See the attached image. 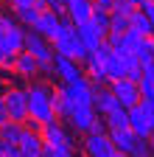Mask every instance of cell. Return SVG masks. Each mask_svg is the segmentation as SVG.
I'll return each mask as SVG.
<instances>
[{
    "instance_id": "obj_1",
    "label": "cell",
    "mask_w": 154,
    "mask_h": 157,
    "mask_svg": "<svg viewBox=\"0 0 154 157\" xmlns=\"http://www.w3.org/2000/svg\"><path fill=\"white\" fill-rule=\"evenodd\" d=\"M56 118L53 109V87L48 82H34L28 84V121L34 124H48Z\"/></svg>"
},
{
    "instance_id": "obj_2",
    "label": "cell",
    "mask_w": 154,
    "mask_h": 157,
    "mask_svg": "<svg viewBox=\"0 0 154 157\" xmlns=\"http://www.w3.org/2000/svg\"><path fill=\"white\" fill-rule=\"evenodd\" d=\"M51 42H53V51L56 53L70 56V59H76V62H87V56H90V48L84 45V39L79 36L76 25L70 23L67 17L62 20V25H59V31H56V36L51 39Z\"/></svg>"
},
{
    "instance_id": "obj_3",
    "label": "cell",
    "mask_w": 154,
    "mask_h": 157,
    "mask_svg": "<svg viewBox=\"0 0 154 157\" xmlns=\"http://www.w3.org/2000/svg\"><path fill=\"white\" fill-rule=\"evenodd\" d=\"M25 51H28L31 56H36L42 73H51V70H53V56H56L53 42H51V39H45L39 31H34V28L25 31Z\"/></svg>"
},
{
    "instance_id": "obj_4",
    "label": "cell",
    "mask_w": 154,
    "mask_h": 157,
    "mask_svg": "<svg viewBox=\"0 0 154 157\" xmlns=\"http://www.w3.org/2000/svg\"><path fill=\"white\" fill-rule=\"evenodd\" d=\"M67 124L81 135H87V132H109L95 107H73V112L67 115Z\"/></svg>"
},
{
    "instance_id": "obj_5",
    "label": "cell",
    "mask_w": 154,
    "mask_h": 157,
    "mask_svg": "<svg viewBox=\"0 0 154 157\" xmlns=\"http://www.w3.org/2000/svg\"><path fill=\"white\" fill-rule=\"evenodd\" d=\"M62 93L67 95L70 107H92V98H95V84L90 82L87 76L76 78L70 84H62ZM73 112V109H70Z\"/></svg>"
},
{
    "instance_id": "obj_6",
    "label": "cell",
    "mask_w": 154,
    "mask_h": 157,
    "mask_svg": "<svg viewBox=\"0 0 154 157\" xmlns=\"http://www.w3.org/2000/svg\"><path fill=\"white\" fill-rule=\"evenodd\" d=\"M3 98H6L9 121L25 124L28 121V87H9L3 90Z\"/></svg>"
},
{
    "instance_id": "obj_7",
    "label": "cell",
    "mask_w": 154,
    "mask_h": 157,
    "mask_svg": "<svg viewBox=\"0 0 154 157\" xmlns=\"http://www.w3.org/2000/svg\"><path fill=\"white\" fill-rule=\"evenodd\" d=\"M109 90L115 93V98H118V104L132 109L134 104H140L143 101V93H140V84L137 82H132V78H115V82H109Z\"/></svg>"
},
{
    "instance_id": "obj_8",
    "label": "cell",
    "mask_w": 154,
    "mask_h": 157,
    "mask_svg": "<svg viewBox=\"0 0 154 157\" xmlns=\"http://www.w3.org/2000/svg\"><path fill=\"white\" fill-rule=\"evenodd\" d=\"M84 157H112L115 154V143L109 132H87L84 140H81Z\"/></svg>"
},
{
    "instance_id": "obj_9",
    "label": "cell",
    "mask_w": 154,
    "mask_h": 157,
    "mask_svg": "<svg viewBox=\"0 0 154 157\" xmlns=\"http://www.w3.org/2000/svg\"><path fill=\"white\" fill-rule=\"evenodd\" d=\"M129 126L134 129V135H137V137H148V135L154 132V109H151L146 101L134 104V107L129 109Z\"/></svg>"
},
{
    "instance_id": "obj_10",
    "label": "cell",
    "mask_w": 154,
    "mask_h": 157,
    "mask_svg": "<svg viewBox=\"0 0 154 157\" xmlns=\"http://www.w3.org/2000/svg\"><path fill=\"white\" fill-rule=\"evenodd\" d=\"M51 73L59 78L62 84H70V82H76V78L84 76L81 62H76V59H70V56H62V53L53 56V70H51Z\"/></svg>"
},
{
    "instance_id": "obj_11",
    "label": "cell",
    "mask_w": 154,
    "mask_h": 157,
    "mask_svg": "<svg viewBox=\"0 0 154 157\" xmlns=\"http://www.w3.org/2000/svg\"><path fill=\"white\" fill-rule=\"evenodd\" d=\"M39 135H42V140L51 143V146H73V135H70V129L59 121V118L42 124L39 126Z\"/></svg>"
},
{
    "instance_id": "obj_12",
    "label": "cell",
    "mask_w": 154,
    "mask_h": 157,
    "mask_svg": "<svg viewBox=\"0 0 154 157\" xmlns=\"http://www.w3.org/2000/svg\"><path fill=\"white\" fill-rule=\"evenodd\" d=\"M42 146H45V140H42L39 129H31V126H25L23 137L17 140V151H20V157H42Z\"/></svg>"
},
{
    "instance_id": "obj_13",
    "label": "cell",
    "mask_w": 154,
    "mask_h": 157,
    "mask_svg": "<svg viewBox=\"0 0 154 157\" xmlns=\"http://www.w3.org/2000/svg\"><path fill=\"white\" fill-rule=\"evenodd\" d=\"M62 20H65V17H62V14H56L53 9H42L39 17H36V23H34L31 28H34V31H39L45 39H53L56 31H59V25H62Z\"/></svg>"
},
{
    "instance_id": "obj_14",
    "label": "cell",
    "mask_w": 154,
    "mask_h": 157,
    "mask_svg": "<svg viewBox=\"0 0 154 157\" xmlns=\"http://www.w3.org/2000/svg\"><path fill=\"white\" fill-rule=\"evenodd\" d=\"M11 73L20 76V78H36V76L42 73V67H39V62H36V56H31V53L23 48L20 53H17V59H14Z\"/></svg>"
},
{
    "instance_id": "obj_15",
    "label": "cell",
    "mask_w": 154,
    "mask_h": 157,
    "mask_svg": "<svg viewBox=\"0 0 154 157\" xmlns=\"http://www.w3.org/2000/svg\"><path fill=\"white\" fill-rule=\"evenodd\" d=\"M0 48H3L6 53H20L25 48V28L17 23L6 31H0Z\"/></svg>"
},
{
    "instance_id": "obj_16",
    "label": "cell",
    "mask_w": 154,
    "mask_h": 157,
    "mask_svg": "<svg viewBox=\"0 0 154 157\" xmlns=\"http://www.w3.org/2000/svg\"><path fill=\"white\" fill-rule=\"evenodd\" d=\"M92 0H65V17L73 25H81L92 17Z\"/></svg>"
},
{
    "instance_id": "obj_17",
    "label": "cell",
    "mask_w": 154,
    "mask_h": 157,
    "mask_svg": "<svg viewBox=\"0 0 154 157\" xmlns=\"http://www.w3.org/2000/svg\"><path fill=\"white\" fill-rule=\"evenodd\" d=\"M76 31H79V36L84 39V45H87L90 51H92V48H98V45L104 42V39H107V31L95 25V23H92V17L87 20V23H81V25H76Z\"/></svg>"
},
{
    "instance_id": "obj_18",
    "label": "cell",
    "mask_w": 154,
    "mask_h": 157,
    "mask_svg": "<svg viewBox=\"0 0 154 157\" xmlns=\"http://www.w3.org/2000/svg\"><path fill=\"white\" fill-rule=\"evenodd\" d=\"M109 137H112V143H115V151H123L129 154L132 146L137 143V135H134L132 126H123V129H109Z\"/></svg>"
},
{
    "instance_id": "obj_19",
    "label": "cell",
    "mask_w": 154,
    "mask_h": 157,
    "mask_svg": "<svg viewBox=\"0 0 154 157\" xmlns=\"http://www.w3.org/2000/svg\"><path fill=\"white\" fill-rule=\"evenodd\" d=\"M92 107L98 109V115H107L109 109H115V107H118V98H115V93L109 90V84H104V87H95Z\"/></svg>"
},
{
    "instance_id": "obj_20",
    "label": "cell",
    "mask_w": 154,
    "mask_h": 157,
    "mask_svg": "<svg viewBox=\"0 0 154 157\" xmlns=\"http://www.w3.org/2000/svg\"><path fill=\"white\" fill-rule=\"evenodd\" d=\"M87 70H84V76L90 78V82L95 84V87H104V84H109V76H107V67H104V62H98V59H92V56H87Z\"/></svg>"
},
{
    "instance_id": "obj_21",
    "label": "cell",
    "mask_w": 154,
    "mask_h": 157,
    "mask_svg": "<svg viewBox=\"0 0 154 157\" xmlns=\"http://www.w3.org/2000/svg\"><path fill=\"white\" fill-rule=\"evenodd\" d=\"M129 28L132 31H137L140 36H151V31H154V25H151V20L143 14V9L137 6L132 14H129Z\"/></svg>"
},
{
    "instance_id": "obj_22",
    "label": "cell",
    "mask_w": 154,
    "mask_h": 157,
    "mask_svg": "<svg viewBox=\"0 0 154 157\" xmlns=\"http://www.w3.org/2000/svg\"><path fill=\"white\" fill-rule=\"evenodd\" d=\"M104 67H107V76H109V82H115V78H123L126 76V59L121 56V53H109L107 56V62H104Z\"/></svg>"
},
{
    "instance_id": "obj_23",
    "label": "cell",
    "mask_w": 154,
    "mask_h": 157,
    "mask_svg": "<svg viewBox=\"0 0 154 157\" xmlns=\"http://www.w3.org/2000/svg\"><path fill=\"white\" fill-rule=\"evenodd\" d=\"M104 118V124H107V129H123V126H129V109L126 107H115V109H109L107 115H101Z\"/></svg>"
},
{
    "instance_id": "obj_24",
    "label": "cell",
    "mask_w": 154,
    "mask_h": 157,
    "mask_svg": "<svg viewBox=\"0 0 154 157\" xmlns=\"http://www.w3.org/2000/svg\"><path fill=\"white\" fill-rule=\"evenodd\" d=\"M25 132V124H17V121H6L3 126H0V140L6 143H17Z\"/></svg>"
},
{
    "instance_id": "obj_25",
    "label": "cell",
    "mask_w": 154,
    "mask_h": 157,
    "mask_svg": "<svg viewBox=\"0 0 154 157\" xmlns=\"http://www.w3.org/2000/svg\"><path fill=\"white\" fill-rule=\"evenodd\" d=\"M134 56H137V62H140L143 67L151 65V62H154V39H151V36H143L140 45L134 48Z\"/></svg>"
},
{
    "instance_id": "obj_26",
    "label": "cell",
    "mask_w": 154,
    "mask_h": 157,
    "mask_svg": "<svg viewBox=\"0 0 154 157\" xmlns=\"http://www.w3.org/2000/svg\"><path fill=\"white\" fill-rule=\"evenodd\" d=\"M39 11H42V6H28V9H14V17H17V23H20V25L31 28V25L36 23V17H39Z\"/></svg>"
},
{
    "instance_id": "obj_27",
    "label": "cell",
    "mask_w": 154,
    "mask_h": 157,
    "mask_svg": "<svg viewBox=\"0 0 154 157\" xmlns=\"http://www.w3.org/2000/svg\"><path fill=\"white\" fill-rule=\"evenodd\" d=\"M53 109H56V118H65L67 121V115H70V101H67V95L62 93V87H56L53 90Z\"/></svg>"
},
{
    "instance_id": "obj_28",
    "label": "cell",
    "mask_w": 154,
    "mask_h": 157,
    "mask_svg": "<svg viewBox=\"0 0 154 157\" xmlns=\"http://www.w3.org/2000/svg\"><path fill=\"white\" fill-rule=\"evenodd\" d=\"M109 31H115V34H126V31H129V14L109 11Z\"/></svg>"
},
{
    "instance_id": "obj_29",
    "label": "cell",
    "mask_w": 154,
    "mask_h": 157,
    "mask_svg": "<svg viewBox=\"0 0 154 157\" xmlns=\"http://www.w3.org/2000/svg\"><path fill=\"white\" fill-rule=\"evenodd\" d=\"M137 84H140V93H143V98H146V95H154V62L143 67V78H140Z\"/></svg>"
},
{
    "instance_id": "obj_30",
    "label": "cell",
    "mask_w": 154,
    "mask_h": 157,
    "mask_svg": "<svg viewBox=\"0 0 154 157\" xmlns=\"http://www.w3.org/2000/svg\"><path fill=\"white\" fill-rule=\"evenodd\" d=\"M42 157H76V151H73V146H51V143H45Z\"/></svg>"
},
{
    "instance_id": "obj_31",
    "label": "cell",
    "mask_w": 154,
    "mask_h": 157,
    "mask_svg": "<svg viewBox=\"0 0 154 157\" xmlns=\"http://www.w3.org/2000/svg\"><path fill=\"white\" fill-rule=\"evenodd\" d=\"M129 157H154L151 154V146H148V137H137V143L132 146Z\"/></svg>"
},
{
    "instance_id": "obj_32",
    "label": "cell",
    "mask_w": 154,
    "mask_h": 157,
    "mask_svg": "<svg viewBox=\"0 0 154 157\" xmlns=\"http://www.w3.org/2000/svg\"><path fill=\"white\" fill-rule=\"evenodd\" d=\"M92 23L109 34V9H98V6H95L92 9Z\"/></svg>"
},
{
    "instance_id": "obj_33",
    "label": "cell",
    "mask_w": 154,
    "mask_h": 157,
    "mask_svg": "<svg viewBox=\"0 0 154 157\" xmlns=\"http://www.w3.org/2000/svg\"><path fill=\"white\" fill-rule=\"evenodd\" d=\"M104 42L115 51V53H123V48H126V42H123V34H115V31H109L107 34V39H104Z\"/></svg>"
},
{
    "instance_id": "obj_34",
    "label": "cell",
    "mask_w": 154,
    "mask_h": 157,
    "mask_svg": "<svg viewBox=\"0 0 154 157\" xmlns=\"http://www.w3.org/2000/svg\"><path fill=\"white\" fill-rule=\"evenodd\" d=\"M134 9H137V6H132V3H129V0H115V3H112V9H109V11H121V14H132Z\"/></svg>"
},
{
    "instance_id": "obj_35",
    "label": "cell",
    "mask_w": 154,
    "mask_h": 157,
    "mask_svg": "<svg viewBox=\"0 0 154 157\" xmlns=\"http://www.w3.org/2000/svg\"><path fill=\"white\" fill-rule=\"evenodd\" d=\"M11 25H17L14 11H11V14H9V11H0V31H6V28H11Z\"/></svg>"
},
{
    "instance_id": "obj_36",
    "label": "cell",
    "mask_w": 154,
    "mask_h": 157,
    "mask_svg": "<svg viewBox=\"0 0 154 157\" xmlns=\"http://www.w3.org/2000/svg\"><path fill=\"white\" fill-rule=\"evenodd\" d=\"M9 6H11V11H14V9H28V6H42V0H11ZM42 9H45V6H42Z\"/></svg>"
},
{
    "instance_id": "obj_37",
    "label": "cell",
    "mask_w": 154,
    "mask_h": 157,
    "mask_svg": "<svg viewBox=\"0 0 154 157\" xmlns=\"http://www.w3.org/2000/svg\"><path fill=\"white\" fill-rule=\"evenodd\" d=\"M42 6H45V9H53L56 14L65 17V0H42Z\"/></svg>"
},
{
    "instance_id": "obj_38",
    "label": "cell",
    "mask_w": 154,
    "mask_h": 157,
    "mask_svg": "<svg viewBox=\"0 0 154 157\" xmlns=\"http://www.w3.org/2000/svg\"><path fill=\"white\" fill-rule=\"evenodd\" d=\"M9 121V109H6V98H3V93H0V126H3Z\"/></svg>"
},
{
    "instance_id": "obj_39",
    "label": "cell",
    "mask_w": 154,
    "mask_h": 157,
    "mask_svg": "<svg viewBox=\"0 0 154 157\" xmlns=\"http://www.w3.org/2000/svg\"><path fill=\"white\" fill-rule=\"evenodd\" d=\"M140 9H143V14L151 20V25H154V3H140Z\"/></svg>"
},
{
    "instance_id": "obj_40",
    "label": "cell",
    "mask_w": 154,
    "mask_h": 157,
    "mask_svg": "<svg viewBox=\"0 0 154 157\" xmlns=\"http://www.w3.org/2000/svg\"><path fill=\"white\" fill-rule=\"evenodd\" d=\"M115 0H92V6H98V9H112Z\"/></svg>"
},
{
    "instance_id": "obj_41",
    "label": "cell",
    "mask_w": 154,
    "mask_h": 157,
    "mask_svg": "<svg viewBox=\"0 0 154 157\" xmlns=\"http://www.w3.org/2000/svg\"><path fill=\"white\" fill-rule=\"evenodd\" d=\"M143 101H146V104H148V107L154 109V95H146V98H143Z\"/></svg>"
},
{
    "instance_id": "obj_42",
    "label": "cell",
    "mask_w": 154,
    "mask_h": 157,
    "mask_svg": "<svg viewBox=\"0 0 154 157\" xmlns=\"http://www.w3.org/2000/svg\"><path fill=\"white\" fill-rule=\"evenodd\" d=\"M148 146H151V154H154V132L148 135Z\"/></svg>"
},
{
    "instance_id": "obj_43",
    "label": "cell",
    "mask_w": 154,
    "mask_h": 157,
    "mask_svg": "<svg viewBox=\"0 0 154 157\" xmlns=\"http://www.w3.org/2000/svg\"><path fill=\"white\" fill-rule=\"evenodd\" d=\"M3 56H6V51H3V48H0V67H3Z\"/></svg>"
},
{
    "instance_id": "obj_44",
    "label": "cell",
    "mask_w": 154,
    "mask_h": 157,
    "mask_svg": "<svg viewBox=\"0 0 154 157\" xmlns=\"http://www.w3.org/2000/svg\"><path fill=\"white\" fill-rule=\"evenodd\" d=\"M112 157H129V154H123V151H115V154H112Z\"/></svg>"
},
{
    "instance_id": "obj_45",
    "label": "cell",
    "mask_w": 154,
    "mask_h": 157,
    "mask_svg": "<svg viewBox=\"0 0 154 157\" xmlns=\"http://www.w3.org/2000/svg\"><path fill=\"white\" fill-rule=\"evenodd\" d=\"M129 3H132V6H140V3H143V0H129Z\"/></svg>"
},
{
    "instance_id": "obj_46",
    "label": "cell",
    "mask_w": 154,
    "mask_h": 157,
    "mask_svg": "<svg viewBox=\"0 0 154 157\" xmlns=\"http://www.w3.org/2000/svg\"><path fill=\"white\" fill-rule=\"evenodd\" d=\"M0 3H11V0H0Z\"/></svg>"
},
{
    "instance_id": "obj_47",
    "label": "cell",
    "mask_w": 154,
    "mask_h": 157,
    "mask_svg": "<svg viewBox=\"0 0 154 157\" xmlns=\"http://www.w3.org/2000/svg\"><path fill=\"white\" fill-rule=\"evenodd\" d=\"M143 3H154V0H143Z\"/></svg>"
},
{
    "instance_id": "obj_48",
    "label": "cell",
    "mask_w": 154,
    "mask_h": 157,
    "mask_svg": "<svg viewBox=\"0 0 154 157\" xmlns=\"http://www.w3.org/2000/svg\"><path fill=\"white\" fill-rule=\"evenodd\" d=\"M151 39H154V31H151Z\"/></svg>"
},
{
    "instance_id": "obj_49",
    "label": "cell",
    "mask_w": 154,
    "mask_h": 157,
    "mask_svg": "<svg viewBox=\"0 0 154 157\" xmlns=\"http://www.w3.org/2000/svg\"><path fill=\"white\" fill-rule=\"evenodd\" d=\"M0 93H3V90H0Z\"/></svg>"
}]
</instances>
